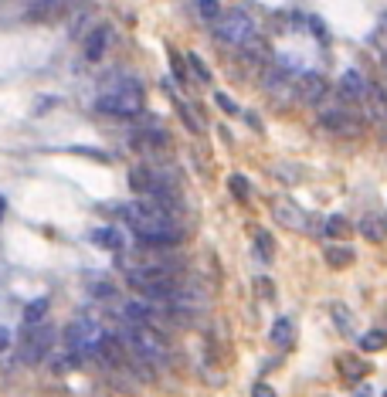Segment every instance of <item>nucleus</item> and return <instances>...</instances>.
<instances>
[{
  "mask_svg": "<svg viewBox=\"0 0 387 397\" xmlns=\"http://www.w3.org/2000/svg\"><path fill=\"white\" fill-rule=\"evenodd\" d=\"M228 187H231V194L238 201H248V197H252V187H248V180H245L241 173H231V177H228Z\"/></svg>",
  "mask_w": 387,
  "mask_h": 397,
  "instance_id": "cd10ccee",
  "label": "nucleus"
},
{
  "mask_svg": "<svg viewBox=\"0 0 387 397\" xmlns=\"http://www.w3.org/2000/svg\"><path fill=\"white\" fill-rule=\"evenodd\" d=\"M122 221L133 227V234L146 248H170L184 241V227L174 221V214L153 208L150 201H136V204H122Z\"/></svg>",
  "mask_w": 387,
  "mask_h": 397,
  "instance_id": "f257e3e1",
  "label": "nucleus"
},
{
  "mask_svg": "<svg viewBox=\"0 0 387 397\" xmlns=\"http://www.w3.org/2000/svg\"><path fill=\"white\" fill-rule=\"evenodd\" d=\"M133 146L143 153H153V150H160V146H167V136L160 130H139L133 136Z\"/></svg>",
  "mask_w": 387,
  "mask_h": 397,
  "instance_id": "dca6fc26",
  "label": "nucleus"
},
{
  "mask_svg": "<svg viewBox=\"0 0 387 397\" xmlns=\"http://www.w3.org/2000/svg\"><path fill=\"white\" fill-rule=\"evenodd\" d=\"M353 397H370V387H357V394Z\"/></svg>",
  "mask_w": 387,
  "mask_h": 397,
  "instance_id": "c9c22d12",
  "label": "nucleus"
},
{
  "mask_svg": "<svg viewBox=\"0 0 387 397\" xmlns=\"http://www.w3.org/2000/svg\"><path fill=\"white\" fill-rule=\"evenodd\" d=\"M258 289H262V296H265V299H272V282H269V279H262Z\"/></svg>",
  "mask_w": 387,
  "mask_h": 397,
  "instance_id": "f704fd0d",
  "label": "nucleus"
},
{
  "mask_svg": "<svg viewBox=\"0 0 387 397\" xmlns=\"http://www.w3.org/2000/svg\"><path fill=\"white\" fill-rule=\"evenodd\" d=\"M252 397H275V391H272L269 384H255V387H252Z\"/></svg>",
  "mask_w": 387,
  "mask_h": 397,
  "instance_id": "473e14b6",
  "label": "nucleus"
},
{
  "mask_svg": "<svg viewBox=\"0 0 387 397\" xmlns=\"http://www.w3.org/2000/svg\"><path fill=\"white\" fill-rule=\"evenodd\" d=\"M275 221L282 227H292V231H306L310 227V218H306V210L299 208V204H292V201H275Z\"/></svg>",
  "mask_w": 387,
  "mask_h": 397,
  "instance_id": "6e6552de",
  "label": "nucleus"
},
{
  "mask_svg": "<svg viewBox=\"0 0 387 397\" xmlns=\"http://www.w3.org/2000/svg\"><path fill=\"white\" fill-rule=\"evenodd\" d=\"M92 245L109 248V251H122V245H126V238L119 234L116 227H96V231H92Z\"/></svg>",
  "mask_w": 387,
  "mask_h": 397,
  "instance_id": "f3484780",
  "label": "nucleus"
},
{
  "mask_svg": "<svg viewBox=\"0 0 387 397\" xmlns=\"http://www.w3.org/2000/svg\"><path fill=\"white\" fill-rule=\"evenodd\" d=\"M0 218H4V197H0Z\"/></svg>",
  "mask_w": 387,
  "mask_h": 397,
  "instance_id": "e433bc0d",
  "label": "nucleus"
},
{
  "mask_svg": "<svg viewBox=\"0 0 387 397\" xmlns=\"http://www.w3.org/2000/svg\"><path fill=\"white\" fill-rule=\"evenodd\" d=\"M194 11L204 20H217L221 18V4L217 0H194Z\"/></svg>",
  "mask_w": 387,
  "mask_h": 397,
  "instance_id": "bb28decb",
  "label": "nucleus"
},
{
  "mask_svg": "<svg viewBox=\"0 0 387 397\" xmlns=\"http://www.w3.org/2000/svg\"><path fill=\"white\" fill-rule=\"evenodd\" d=\"M7 346H11V333L0 326V350H7Z\"/></svg>",
  "mask_w": 387,
  "mask_h": 397,
  "instance_id": "72a5a7b5",
  "label": "nucleus"
},
{
  "mask_svg": "<svg viewBox=\"0 0 387 397\" xmlns=\"http://www.w3.org/2000/svg\"><path fill=\"white\" fill-rule=\"evenodd\" d=\"M384 346H387L384 329H370V333L360 336V350H364V353H377V350H384Z\"/></svg>",
  "mask_w": 387,
  "mask_h": 397,
  "instance_id": "5701e85b",
  "label": "nucleus"
},
{
  "mask_svg": "<svg viewBox=\"0 0 387 397\" xmlns=\"http://www.w3.org/2000/svg\"><path fill=\"white\" fill-rule=\"evenodd\" d=\"M340 89L350 95V99H357V102H364L370 95V82L364 78V72H357V68H350V72H343V78H340Z\"/></svg>",
  "mask_w": 387,
  "mask_h": 397,
  "instance_id": "f8f14e48",
  "label": "nucleus"
},
{
  "mask_svg": "<svg viewBox=\"0 0 387 397\" xmlns=\"http://www.w3.org/2000/svg\"><path fill=\"white\" fill-rule=\"evenodd\" d=\"M333 322H336V326H340L343 333H350V329H353V322H350V309H347L343 303L333 305Z\"/></svg>",
  "mask_w": 387,
  "mask_h": 397,
  "instance_id": "c85d7f7f",
  "label": "nucleus"
},
{
  "mask_svg": "<svg viewBox=\"0 0 387 397\" xmlns=\"http://www.w3.org/2000/svg\"><path fill=\"white\" fill-rule=\"evenodd\" d=\"M99 109L109 113V115H119V119H133V115H139L143 113V85H139V78L113 75L106 85H102Z\"/></svg>",
  "mask_w": 387,
  "mask_h": 397,
  "instance_id": "f03ea898",
  "label": "nucleus"
},
{
  "mask_svg": "<svg viewBox=\"0 0 387 397\" xmlns=\"http://www.w3.org/2000/svg\"><path fill=\"white\" fill-rule=\"evenodd\" d=\"M265 89H269V92L275 95V99L289 95V89H292L289 72H265Z\"/></svg>",
  "mask_w": 387,
  "mask_h": 397,
  "instance_id": "aec40b11",
  "label": "nucleus"
},
{
  "mask_svg": "<svg viewBox=\"0 0 387 397\" xmlns=\"http://www.w3.org/2000/svg\"><path fill=\"white\" fill-rule=\"evenodd\" d=\"M384 225H387V214H384Z\"/></svg>",
  "mask_w": 387,
  "mask_h": 397,
  "instance_id": "4c0bfd02",
  "label": "nucleus"
},
{
  "mask_svg": "<svg viewBox=\"0 0 387 397\" xmlns=\"http://www.w3.org/2000/svg\"><path fill=\"white\" fill-rule=\"evenodd\" d=\"M353 258H357V251L350 245H329L326 248V265H333V268H347V265H353Z\"/></svg>",
  "mask_w": 387,
  "mask_h": 397,
  "instance_id": "6ab92c4d",
  "label": "nucleus"
},
{
  "mask_svg": "<svg viewBox=\"0 0 387 397\" xmlns=\"http://www.w3.org/2000/svg\"><path fill=\"white\" fill-rule=\"evenodd\" d=\"M106 326L96 320V316H75V320L65 326V346L78 353V357H99L102 343H106Z\"/></svg>",
  "mask_w": 387,
  "mask_h": 397,
  "instance_id": "20e7f679",
  "label": "nucleus"
},
{
  "mask_svg": "<svg viewBox=\"0 0 387 397\" xmlns=\"http://www.w3.org/2000/svg\"><path fill=\"white\" fill-rule=\"evenodd\" d=\"M357 231L367 238V241H384L387 238V225L384 218H374V214H367V218H360V225H357Z\"/></svg>",
  "mask_w": 387,
  "mask_h": 397,
  "instance_id": "a211bd4d",
  "label": "nucleus"
},
{
  "mask_svg": "<svg viewBox=\"0 0 387 397\" xmlns=\"http://www.w3.org/2000/svg\"><path fill=\"white\" fill-rule=\"evenodd\" d=\"M44 313H48V299H34V303L24 309V329L44 326Z\"/></svg>",
  "mask_w": 387,
  "mask_h": 397,
  "instance_id": "412c9836",
  "label": "nucleus"
},
{
  "mask_svg": "<svg viewBox=\"0 0 387 397\" xmlns=\"http://www.w3.org/2000/svg\"><path fill=\"white\" fill-rule=\"evenodd\" d=\"M214 102H217V106H221V109H224L228 115L238 113V102H234V99H231L228 92H217V95H214Z\"/></svg>",
  "mask_w": 387,
  "mask_h": 397,
  "instance_id": "c756f323",
  "label": "nucleus"
},
{
  "mask_svg": "<svg viewBox=\"0 0 387 397\" xmlns=\"http://www.w3.org/2000/svg\"><path fill=\"white\" fill-rule=\"evenodd\" d=\"M177 113H180V119L187 122V130H191V132H201V130H204V122H201V115L194 113V109H191V106H187V102H180V99H177Z\"/></svg>",
  "mask_w": 387,
  "mask_h": 397,
  "instance_id": "b1692460",
  "label": "nucleus"
},
{
  "mask_svg": "<svg viewBox=\"0 0 387 397\" xmlns=\"http://www.w3.org/2000/svg\"><path fill=\"white\" fill-rule=\"evenodd\" d=\"M126 282L133 285L139 296H146V299H163V303L174 296V289H177L174 268H170V265H153V262L126 268Z\"/></svg>",
  "mask_w": 387,
  "mask_h": 397,
  "instance_id": "7ed1b4c3",
  "label": "nucleus"
},
{
  "mask_svg": "<svg viewBox=\"0 0 387 397\" xmlns=\"http://www.w3.org/2000/svg\"><path fill=\"white\" fill-rule=\"evenodd\" d=\"M255 248H258V262H272V255H275V241H272V234L265 227H258L255 231Z\"/></svg>",
  "mask_w": 387,
  "mask_h": 397,
  "instance_id": "4be33fe9",
  "label": "nucleus"
},
{
  "mask_svg": "<svg viewBox=\"0 0 387 397\" xmlns=\"http://www.w3.org/2000/svg\"><path fill=\"white\" fill-rule=\"evenodd\" d=\"M214 34L224 41V44L245 48L255 38V20L245 11H228V14H221V18L214 20Z\"/></svg>",
  "mask_w": 387,
  "mask_h": 397,
  "instance_id": "39448f33",
  "label": "nucleus"
},
{
  "mask_svg": "<svg viewBox=\"0 0 387 397\" xmlns=\"http://www.w3.org/2000/svg\"><path fill=\"white\" fill-rule=\"evenodd\" d=\"M187 65H191V72H194V78H197V82H201V85H208V82H211V72H208V65H204V58L201 55H187Z\"/></svg>",
  "mask_w": 387,
  "mask_h": 397,
  "instance_id": "a878e982",
  "label": "nucleus"
},
{
  "mask_svg": "<svg viewBox=\"0 0 387 397\" xmlns=\"http://www.w3.org/2000/svg\"><path fill=\"white\" fill-rule=\"evenodd\" d=\"M55 350V333L51 326H34V329H24V340H20V360L24 363H41Z\"/></svg>",
  "mask_w": 387,
  "mask_h": 397,
  "instance_id": "423d86ee",
  "label": "nucleus"
},
{
  "mask_svg": "<svg viewBox=\"0 0 387 397\" xmlns=\"http://www.w3.org/2000/svg\"><path fill=\"white\" fill-rule=\"evenodd\" d=\"M296 92H299V99H303V102H310V106H312V102L326 99L329 85H326V78H323V75H316V72H306V75L299 78Z\"/></svg>",
  "mask_w": 387,
  "mask_h": 397,
  "instance_id": "9b49d317",
  "label": "nucleus"
},
{
  "mask_svg": "<svg viewBox=\"0 0 387 397\" xmlns=\"http://www.w3.org/2000/svg\"><path fill=\"white\" fill-rule=\"evenodd\" d=\"M170 61H174V75L180 78V82H187V72H184V61H180V55H177V51H170Z\"/></svg>",
  "mask_w": 387,
  "mask_h": 397,
  "instance_id": "2f4dec72",
  "label": "nucleus"
},
{
  "mask_svg": "<svg viewBox=\"0 0 387 397\" xmlns=\"http://www.w3.org/2000/svg\"><path fill=\"white\" fill-rule=\"evenodd\" d=\"M109 41H113V31H109L106 24H99V27H92V31L85 34V41H82V55L89 58V61H99V58L106 55Z\"/></svg>",
  "mask_w": 387,
  "mask_h": 397,
  "instance_id": "9d476101",
  "label": "nucleus"
},
{
  "mask_svg": "<svg viewBox=\"0 0 387 397\" xmlns=\"http://www.w3.org/2000/svg\"><path fill=\"white\" fill-rule=\"evenodd\" d=\"M326 231L329 238H347L350 234V225H347V218H340V214H333V218H326Z\"/></svg>",
  "mask_w": 387,
  "mask_h": 397,
  "instance_id": "393cba45",
  "label": "nucleus"
},
{
  "mask_svg": "<svg viewBox=\"0 0 387 397\" xmlns=\"http://www.w3.org/2000/svg\"><path fill=\"white\" fill-rule=\"evenodd\" d=\"M384 397H387V394H384Z\"/></svg>",
  "mask_w": 387,
  "mask_h": 397,
  "instance_id": "58836bf2",
  "label": "nucleus"
},
{
  "mask_svg": "<svg viewBox=\"0 0 387 397\" xmlns=\"http://www.w3.org/2000/svg\"><path fill=\"white\" fill-rule=\"evenodd\" d=\"M269 336L275 346H292L296 343V322H292V316H279V320L272 322Z\"/></svg>",
  "mask_w": 387,
  "mask_h": 397,
  "instance_id": "2eb2a0df",
  "label": "nucleus"
},
{
  "mask_svg": "<svg viewBox=\"0 0 387 397\" xmlns=\"http://www.w3.org/2000/svg\"><path fill=\"white\" fill-rule=\"evenodd\" d=\"M78 360H82V357L72 353L65 343H58V346L48 353V363H51V370H55V374H72V370H78Z\"/></svg>",
  "mask_w": 387,
  "mask_h": 397,
  "instance_id": "ddd939ff",
  "label": "nucleus"
},
{
  "mask_svg": "<svg viewBox=\"0 0 387 397\" xmlns=\"http://www.w3.org/2000/svg\"><path fill=\"white\" fill-rule=\"evenodd\" d=\"M129 187H133L139 197H150V194H156L160 187H170V180H160L150 167H133V170H129Z\"/></svg>",
  "mask_w": 387,
  "mask_h": 397,
  "instance_id": "1a4fd4ad",
  "label": "nucleus"
},
{
  "mask_svg": "<svg viewBox=\"0 0 387 397\" xmlns=\"http://www.w3.org/2000/svg\"><path fill=\"white\" fill-rule=\"evenodd\" d=\"M319 122H323L329 132H343V136H357V132H360V119H357V115H350L343 106H336V109H326Z\"/></svg>",
  "mask_w": 387,
  "mask_h": 397,
  "instance_id": "0eeeda50",
  "label": "nucleus"
},
{
  "mask_svg": "<svg viewBox=\"0 0 387 397\" xmlns=\"http://www.w3.org/2000/svg\"><path fill=\"white\" fill-rule=\"evenodd\" d=\"M92 296H96V299H113L116 289H113V282H96L92 285Z\"/></svg>",
  "mask_w": 387,
  "mask_h": 397,
  "instance_id": "7c9ffc66",
  "label": "nucleus"
},
{
  "mask_svg": "<svg viewBox=\"0 0 387 397\" xmlns=\"http://www.w3.org/2000/svg\"><path fill=\"white\" fill-rule=\"evenodd\" d=\"M336 367L343 370V377L347 380H360V377H367L370 374L367 360L357 357V353H340V357H336Z\"/></svg>",
  "mask_w": 387,
  "mask_h": 397,
  "instance_id": "4468645a",
  "label": "nucleus"
}]
</instances>
